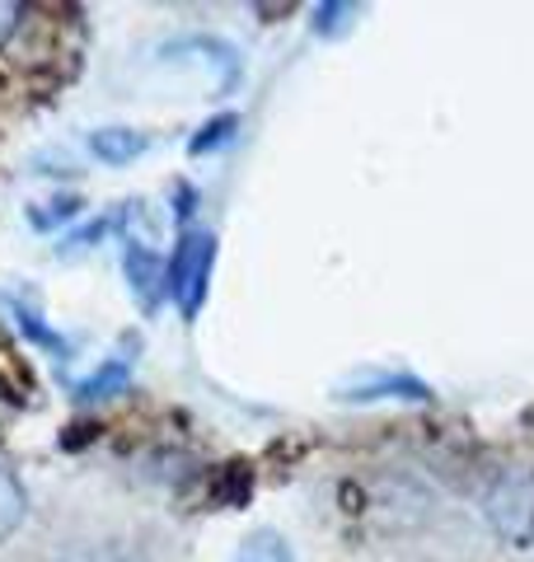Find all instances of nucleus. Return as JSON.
I'll return each instance as SVG.
<instances>
[{"label": "nucleus", "instance_id": "nucleus-1", "mask_svg": "<svg viewBox=\"0 0 534 562\" xmlns=\"http://www.w3.org/2000/svg\"><path fill=\"white\" fill-rule=\"evenodd\" d=\"M207 262H211L207 239H188V244H183V254H178V268H174V291L183 295V305H188V310L198 305V286H202V277H207Z\"/></svg>", "mask_w": 534, "mask_h": 562}, {"label": "nucleus", "instance_id": "nucleus-2", "mask_svg": "<svg viewBox=\"0 0 534 562\" xmlns=\"http://www.w3.org/2000/svg\"><path fill=\"white\" fill-rule=\"evenodd\" d=\"M94 155L99 160H109V165H127V160H136L141 150H146V136L141 132H132V127H103V132H94Z\"/></svg>", "mask_w": 534, "mask_h": 562}, {"label": "nucleus", "instance_id": "nucleus-3", "mask_svg": "<svg viewBox=\"0 0 534 562\" xmlns=\"http://www.w3.org/2000/svg\"><path fill=\"white\" fill-rule=\"evenodd\" d=\"M24 512H29V502H24L20 479H14L10 469H0V539H10L14 530H20Z\"/></svg>", "mask_w": 534, "mask_h": 562}, {"label": "nucleus", "instance_id": "nucleus-4", "mask_svg": "<svg viewBox=\"0 0 534 562\" xmlns=\"http://www.w3.org/2000/svg\"><path fill=\"white\" fill-rule=\"evenodd\" d=\"M235 562H291V549H287V539L281 535L258 530L235 549Z\"/></svg>", "mask_w": 534, "mask_h": 562}, {"label": "nucleus", "instance_id": "nucleus-5", "mask_svg": "<svg viewBox=\"0 0 534 562\" xmlns=\"http://www.w3.org/2000/svg\"><path fill=\"white\" fill-rule=\"evenodd\" d=\"M0 390H5V398H14V403H24L33 394L29 366H24V357H14L10 347H0Z\"/></svg>", "mask_w": 534, "mask_h": 562}, {"label": "nucleus", "instance_id": "nucleus-6", "mask_svg": "<svg viewBox=\"0 0 534 562\" xmlns=\"http://www.w3.org/2000/svg\"><path fill=\"white\" fill-rule=\"evenodd\" d=\"M20 14H24V5H14V0H0V47H5V38L20 29Z\"/></svg>", "mask_w": 534, "mask_h": 562}, {"label": "nucleus", "instance_id": "nucleus-7", "mask_svg": "<svg viewBox=\"0 0 534 562\" xmlns=\"http://www.w3.org/2000/svg\"><path fill=\"white\" fill-rule=\"evenodd\" d=\"M530 535H534V516H530Z\"/></svg>", "mask_w": 534, "mask_h": 562}]
</instances>
